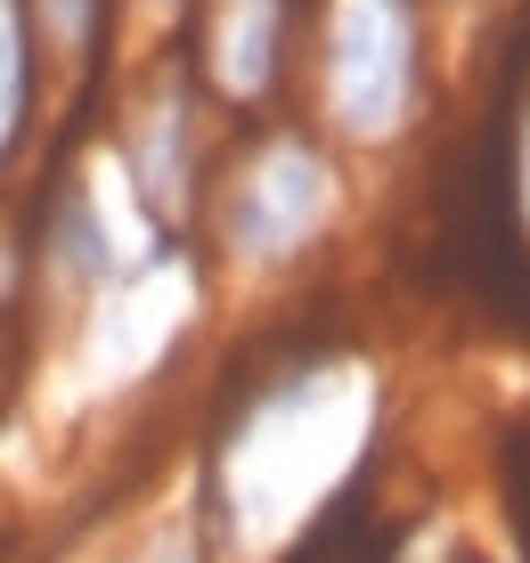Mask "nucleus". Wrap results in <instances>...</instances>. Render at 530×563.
<instances>
[{
    "label": "nucleus",
    "mask_w": 530,
    "mask_h": 563,
    "mask_svg": "<svg viewBox=\"0 0 530 563\" xmlns=\"http://www.w3.org/2000/svg\"><path fill=\"white\" fill-rule=\"evenodd\" d=\"M147 563H196V555H188V548H155Z\"/></svg>",
    "instance_id": "423d86ee"
},
{
    "label": "nucleus",
    "mask_w": 530,
    "mask_h": 563,
    "mask_svg": "<svg viewBox=\"0 0 530 563\" xmlns=\"http://www.w3.org/2000/svg\"><path fill=\"white\" fill-rule=\"evenodd\" d=\"M196 66L229 107H262L286 74V0H205Z\"/></svg>",
    "instance_id": "7ed1b4c3"
},
{
    "label": "nucleus",
    "mask_w": 530,
    "mask_h": 563,
    "mask_svg": "<svg viewBox=\"0 0 530 563\" xmlns=\"http://www.w3.org/2000/svg\"><path fill=\"white\" fill-rule=\"evenodd\" d=\"M25 90H33V33H25V9L0 0V155L25 131Z\"/></svg>",
    "instance_id": "20e7f679"
},
{
    "label": "nucleus",
    "mask_w": 530,
    "mask_h": 563,
    "mask_svg": "<svg viewBox=\"0 0 530 563\" xmlns=\"http://www.w3.org/2000/svg\"><path fill=\"white\" fill-rule=\"evenodd\" d=\"M33 9V25L57 42V57H82L90 49V33H98V0H25Z\"/></svg>",
    "instance_id": "39448f33"
},
{
    "label": "nucleus",
    "mask_w": 530,
    "mask_h": 563,
    "mask_svg": "<svg viewBox=\"0 0 530 563\" xmlns=\"http://www.w3.org/2000/svg\"><path fill=\"white\" fill-rule=\"evenodd\" d=\"M327 212V155L302 131H269L221 188V238L238 262H286Z\"/></svg>",
    "instance_id": "f03ea898"
},
{
    "label": "nucleus",
    "mask_w": 530,
    "mask_h": 563,
    "mask_svg": "<svg viewBox=\"0 0 530 563\" xmlns=\"http://www.w3.org/2000/svg\"><path fill=\"white\" fill-rule=\"evenodd\" d=\"M319 82H327V123L343 140L408 131V107H417V25H408V0H335L327 42H319Z\"/></svg>",
    "instance_id": "f257e3e1"
}]
</instances>
